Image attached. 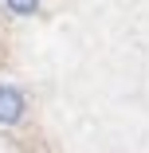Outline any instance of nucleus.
Segmentation results:
<instances>
[{
    "label": "nucleus",
    "mask_w": 149,
    "mask_h": 153,
    "mask_svg": "<svg viewBox=\"0 0 149 153\" xmlns=\"http://www.w3.org/2000/svg\"><path fill=\"white\" fill-rule=\"evenodd\" d=\"M4 8L12 16H36L39 12V0H4Z\"/></svg>",
    "instance_id": "2"
},
{
    "label": "nucleus",
    "mask_w": 149,
    "mask_h": 153,
    "mask_svg": "<svg viewBox=\"0 0 149 153\" xmlns=\"http://www.w3.org/2000/svg\"><path fill=\"white\" fill-rule=\"evenodd\" d=\"M24 110H27L24 94L12 82H0V126H16V122L24 118Z\"/></svg>",
    "instance_id": "1"
}]
</instances>
